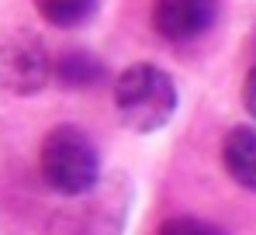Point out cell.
<instances>
[{"mask_svg":"<svg viewBox=\"0 0 256 235\" xmlns=\"http://www.w3.org/2000/svg\"><path fill=\"white\" fill-rule=\"evenodd\" d=\"M38 170L45 187L62 197H80L100 184V156L94 138L76 124H56L42 138Z\"/></svg>","mask_w":256,"mask_h":235,"instance_id":"obj_1","label":"cell"},{"mask_svg":"<svg viewBox=\"0 0 256 235\" xmlns=\"http://www.w3.org/2000/svg\"><path fill=\"white\" fill-rule=\"evenodd\" d=\"M114 108L132 132H160L176 111V83L156 62H132L114 76Z\"/></svg>","mask_w":256,"mask_h":235,"instance_id":"obj_2","label":"cell"},{"mask_svg":"<svg viewBox=\"0 0 256 235\" xmlns=\"http://www.w3.org/2000/svg\"><path fill=\"white\" fill-rule=\"evenodd\" d=\"M70 200L73 204L59 208L48 218L45 235H122L132 208V184L125 173H114L94 190Z\"/></svg>","mask_w":256,"mask_h":235,"instance_id":"obj_3","label":"cell"},{"mask_svg":"<svg viewBox=\"0 0 256 235\" xmlns=\"http://www.w3.org/2000/svg\"><path fill=\"white\" fill-rule=\"evenodd\" d=\"M52 56L45 42L28 28H4L0 32V86L28 97L38 94L52 80Z\"/></svg>","mask_w":256,"mask_h":235,"instance_id":"obj_4","label":"cell"},{"mask_svg":"<svg viewBox=\"0 0 256 235\" xmlns=\"http://www.w3.org/2000/svg\"><path fill=\"white\" fill-rule=\"evenodd\" d=\"M152 28L166 42L201 38L218 18V0H152Z\"/></svg>","mask_w":256,"mask_h":235,"instance_id":"obj_5","label":"cell"},{"mask_svg":"<svg viewBox=\"0 0 256 235\" xmlns=\"http://www.w3.org/2000/svg\"><path fill=\"white\" fill-rule=\"evenodd\" d=\"M222 166L242 190L256 194V124H236L225 135V142H222Z\"/></svg>","mask_w":256,"mask_h":235,"instance_id":"obj_6","label":"cell"},{"mask_svg":"<svg viewBox=\"0 0 256 235\" xmlns=\"http://www.w3.org/2000/svg\"><path fill=\"white\" fill-rule=\"evenodd\" d=\"M52 80L70 90H86L104 80V62L97 56H90L86 48H66L52 62Z\"/></svg>","mask_w":256,"mask_h":235,"instance_id":"obj_7","label":"cell"},{"mask_svg":"<svg viewBox=\"0 0 256 235\" xmlns=\"http://www.w3.org/2000/svg\"><path fill=\"white\" fill-rule=\"evenodd\" d=\"M32 4L38 18L48 21L52 28H80L100 7V0H32Z\"/></svg>","mask_w":256,"mask_h":235,"instance_id":"obj_8","label":"cell"},{"mask_svg":"<svg viewBox=\"0 0 256 235\" xmlns=\"http://www.w3.org/2000/svg\"><path fill=\"white\" fill-rule=\"evenodd\" d=\"M156 235H225V232H222L218 225H212V222H204V218L176 214V218H166Z\"/></svg>","mask_w":256,"mask_h":235,"instance_id":"obj_9","label":"cell"},{"mask_svg":"<svg viewBox=\"0 0 256 235\" xmlns=\"http://www.w3.org/2000/svg\"><path fill=\"white\" fill-rule=\"evenodd\" d=\"M242 104H246V111H250L253 121H256V66L246 73V83H242Z\"/></svg>","mask_w":256,"mask_h":235,"instance_id":"obj_10","label":"cell"}]
</instances>
